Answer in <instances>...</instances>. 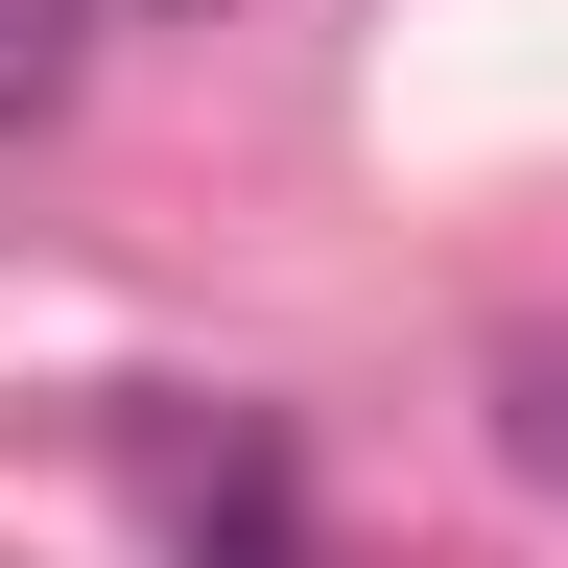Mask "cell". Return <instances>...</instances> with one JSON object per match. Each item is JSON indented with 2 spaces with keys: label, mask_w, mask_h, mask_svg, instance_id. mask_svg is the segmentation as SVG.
I'll return each instance as SVG.
<instances>
[{
  "label": "cell",
  "mask_w": 568,
  "mask_h": 568,
  "mask_svg": "<svg viewBox=\"0 0 568 568\" xmlns=\"http://www.w3.org/2000/svg\"><path fill=\"white\" fill-rule=\"evenodd\" d=\"M166 568H308V474H284V426H213L190 450V545Z\"/></svg>",
  "instance_id": "6da1fadb"
},
{
  "label": "cell",
  "mask_w": 568,
  "mask_h": 568,
  "mask_svg": "<svg viewBox=\"0 0 568 568\" xmlns=\"http://www.w3.org/2000/svg\"><path fill=\"white\" fill-rule=\"evenodd\" d=\"M71 71H95V0H0V142H24Z\"/></svg>",
  "instance_id": "7a4b0ae2"
},
{
  "label": "cell",
  "mask_w": 568,
  "mask_h": 568,
  "mask_svg": "<svg viewBox=\"0 0 568 568\" xmlns=\"http://www.w3.org/2000/svg\"><path fill=\"white\" fill-rule=\"evenodd\" d=\"M545 474H568V355H545Z\"/></svg>",
  "instance_id": "3957f363"
}]
</instances>
